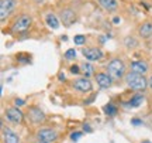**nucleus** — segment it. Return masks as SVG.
<instances>
[{"instance_id": "obj_2", "label": "nucleus", "mask_w": 152, "mask_h": 143, "mask_svg": "<svg viewBox=\"0 0 152 143\" xmlns=\"http://www.w3.org/2000/svg\"><path fill=\"white\" fill-rule=\"evenodd\" d=\"M106 70L113 79H121L125 75V64L120 58H113L111 61H109V64L106 65Z\"/></svg>"}, {"instance_id": "obj_22", "label": "nucleus", "mask_w": 152, "mask_h": 143, "mask_svg": "<svg viewBox=\"0 0 152 143\" xmlns=\"http://www.w3.org/2000/svg\"><path fill=\"white\" fill-rule=\"evenodd\" d=\"M125 45L127 47H137V40H134V39H125Z\"/></svg>"}, {"instance_id": "obj_15", "label": "nucleus", "mask_w": 152, "mask_h": 143, "mask_svg": "<svg viewBox=\"0 0 152 143\" xmlns=\"http://www.w3.org/2000/svg\"><path fill=\"white\" fill-rule=\"evenodd\" d=\"M99 3H100V6L103 7L104 10L107 11H115L117 7H118L117 0H99Z\"/></svg>"}, {"instance_id": "obj_13", "label": "nucleus", "mask_w": 152, "mask_h": 143, "mask_svg": "<svg viewBox=\"0 0 152 143\" xmlns=\"http://www.w3.org/2000/svg\"><path fill=\"white\" fill-rule=\"evenodd\" d=\"M61 19H62V21L65 23L66 26H69V24L75 21V14H73V11L71 9H66V10L61 11Z\"/></svg>"}, {"instance_id": "obj_7", "label": "nucleus", "mask_w": 152, "mask_h": 143, "mask_svg": "<svg viewBox=\"0 0 152 143\" xmlns=\"http://www.w3.org/2000/svg\"><path fill=\"white\" fill-rule=\"evenodd\" d=\"M73 87L79 92H90L92 91V82H90L89 78H79V79H76Z\"/></svg>"}, {"instance_id": "obj_6", "label": "nucleus", "mask_w": 152, "mask_h": 143, "mask_svg": "<svg viewBox=\"0 0 152 143\" xmlns=\"http://www.w3.org/2000/svg\"><path fill=\"white\" fill-rule=\"evenodd\" d=\"M6 118L13 123H21L23 119H24V115L18 108H9L6 110Z\"/></svg>"}, {"instance_id": "obj_14", "label": "nucleus", "mask_w": 152, "mask_h": 143, "mask_svg": "<svg viewBox=\"0 0 152 143\" xmlns=\"http://www.w3.org/2000/svg\"><path fill=\"white\" fill-rule=\"evenodd\" d=\"M140 36L142 39H149L152 37V23L147 21L144 23L141 27H140Z\"/></svg>"}, {"instance_id": "obj_10", "label": "nucleus", "mask_w": 152, "mask_h": 143, "mask_svg": "<svg viewBox=\"0 0 152 143\" xmlns=\"http://www.w3.org/2000/svg\"><path fill=\"white\" fill-rule=\"evenodd\" d=\"M28 118L33 123H42L45 121V113L38 108H33V109L28 110Z\"/></svg>"}, {"instance_id": "obj_18", "label": "nucleus", "mask_w": 152, "mask_h": 143, "mask_svg": "<svg viewBox=\"0 0 152 143\" xmlns=\"http://www.w3.org/2000/svg\"><path fill=\"white\" fill-rule=\"evenodd\" d=\"M80 68H82V72L85 74V77H90L93 74V68H92V65L90 64H82L80 65Z\"/></svg>"}, {"instance_id": "obj_1", "label": "nucleus", "mask_w": 152, "mask_h": 143, "mask_svg": "<svg viewBox=\"0 0 152 143\" xmlns=\"http://www.w3.org/2000/svg\"><path fill=\"white\" fill-rule=\"evenodd\" d=\"M125 81H127V85L131 89H135V91H144L148 85V81L147 78L144 77V74H138V72L134 71L128 72L125 75Z\"/></svg>"}, {"instance_id": "obj_27", "label": "nucleus", "mask_w": 152, "mask_h": 143, "mask_svg": "<svg viewBox=\"0 0 152 143\" xmlns=\"http://www.w3.org/2000/svg\"><path fill=\"white\" fill-rule=\"evenodd\" d=\"M148 87H149V88L152 89V77L149 78V81H148Z\"/></svg>"}, {"instance_id": "obj_4", "label": "nucleus", "mask_w": 152, "mask_h": 143, "mask_svg": "<svg viewBox=\"0 0 152 143\" xmlns=\"http://www.w3.org/2000/svg\"><path fill=\"white\" fill-rule=\"evenodd\" d=\"M17 0H1L0 1V20L4 21L16 9Z\"/></svg>"}, {"instance_id": "obj_5", "label": "nucleus", "mask_w": 152, "mask_h": 143, "mask_svg": "<svg viewBox=\"0 0 152 143\" xmlns=\"http://www.w3.org/2000/svg\"><path fill=\"white\" fill-rule=\"evenodd\" d=\"M37 138L38 140H41V142H48V143H52L56 140V132L52 130V129H48V127H45V129H39L37 132Z\"/></svg>"}, {"instance_id": "obj_25", "label": "nucleus", "mask_w": 152, "mask_h": 143, "mask_svg": "<svg viewBox=\"0 0 152 143\" xmlns=\"http://www.w3.org/2000/svg\"><path fill=\"white\" fill-rule=\"evenodd\" d=\"M21 105H24V101L23 99H16V106H21Z\"/></svg>"}, {"instance_id": "obj_29", "label": "nucleus", "mask_w": 152, "mask_h": 143, "mask_svg": "<svg viewBox=\"0 0 152 143\" xmlns=\"http://www.w3.org/2000/svg\"><path fill=\"white\" fill-rule=\"evenodd\" d=\"M144 143H151V142H148V140H147V142H144Z\"/></svg>"}, {"instance_id": "obj_28", "label": "nucleus", "mask_w": 152, "mask_h": 143, "mask_svg": "<svg viewBox=\"0 0 152 143\" xmlns=\"http://www.w3.org/2000/svg\"><path fill=\"white\" fill-rule=\"evenodd\" d=\"M38 143H48V142H41V140H39V142H38Z\"/></svg>"}, {"instance_id": "obj_26", "label": "nucleus", "mask_w": 152, "mask_h": 143, "mask_svg": "<svg viewBox=\"0 0 152 143\" xmlns=\"http://www.w3.org/2000/svg\"><path fill=\"white\" fill-rule=\"evenodd\" d=\"M132 123H134V125H140L141 121H140V119H132Z\"/></svg>"}, {"instance_id": "obj_3", "label": "nucleus", "mask_w": 152, "mask_h": 143, "mask_svg": "<svg viewBox=\"0 0 152 143\" xmlns=\"http://www.w3.org/2000/svg\"><path fill=\"white\" fill-rule=\"evenodd\" d=\"M31 21H33V19L27 14H24V16L18 17L14 24H13V27H11V33L14 34H20V33H26L28 30V27L31 26Z\"/></svg>"}, {"instance_id": "obj_24", "label": "nucleus", "mask_w": 152, "mask_h": 143, "mask_svg": "<svg viewBox=\"0 0 152 143\" xmlns=\"http://www.w3.org/2000/svg\"><path fill=\"white\" fill-rule=\"evenodd\" d=\"M80 135H82L80 132H76V133H73V135H72V136H71V138H72V140H77V139L80 138Z\"/></svg>"}, {"instance_id": "obj_12", "label": "nucleus", "mask_w": 152, "mask_h": 143, "mask_svg": "<svg viewBox=\"0 0 152 143\" xmlns=\"http://www.w3.org/2000/svg\"><path fill=\"white\" fill-rule=\"evenodd\" d=\"M131 71L138 74H145L148 71V64L145 61H132L131 62Z\"/></svg>"}, {"instance_id": "obj_21", "label": "nucleus", "mask_w": 152, "mask_h": 143, "mask_svg": "<svg viewBox=\"0 0 152 143\" xmlns=\"http://www.w3.org/2000/svg\"><path fill=\"white\" fill-rule=\"evenodd\" d=\"M65 58L66 60H73V58H76V51L73 48H69L65 53Z\"/></svg>"}, {"instance_id": "obj_23", "label": "nucleus", "mask_w": 152, "mask_h": 143, "mask_svg": "<svg viewBox=\"0 0 152 143\" xmlns=\"http://www.w3.org/2000/svg\"><path fill=\"white\" fill-rule=\"evenodd\" d=\"M80 71H82V68L79 65H72L71 67V72H72V74H79Z\"/></svg>"}, {"instance_id": "obj_17", "label": "nucleus", "mask_w": 152, "mask_h": 143, "mask_svg": "<svg viewBox=\"0 0 152 143\" xmlns=\"http://www.w3.org/2000/svg\"><path fill=\"white\" fill-rule=\"evenodd\" d=\"M142 101H144L142 95H135V96H132V98H131V101L128 102V105L132 106V108H135V106H140V105L142 104Z\"/></svg>"}, {"instance_id": "obj_9", "label": "nucleus", "mask_w": 152, "mask_h": 143, "mask_svg": "<svg viewBox=\"0 0 152 143\" xmlns=\"http://www.w3.org/2000/svg\"><path fill=\"white\" fill-rule=\"evenodd\" d=\"M96 81H97V85L100 88L103 89H107L111 87V84H113V78L110 77L109 74H104V72H100L96 75Z\"/></svg>"}, {"instance_id": "obj_19", "label": "nucleus", "mask_w": 152, "mask_h": 143, "mask_svg": "<svg viewBox=\"0 0 152 143\" xmlns=\"http://www.w3.org/2000/svg\"><path fill=\"white\" fill-rule=\"evenodd\" d=\"M73 41H75V44H77V45H83L86 43V37H85V36H75V37H73Z\"/></svg>"}, {"instance_id": "obj_16", "label": "nucleus", "mask_w": 152, "mask_h": 143, "mask_svg": "<svg viewBox=\"0 0 152 143\" xmlns=\"http://www.w3.org/2000/svg\"><path fill=\"white\" fill-rule=\"evenodd\" d=\"M47 24H48L51 28L59 27V21H58L56 16H54V14H48V16H47Z\"/></svg>"}, {"instance_id": "obj_20", "label": "nucleus", "mask_w": 152, "mask_h": 143, "mask_svg": "<svg viewBox=\"0 0 152 143\" xmlns=\"http://www.w3.org/2000/svg\"><path fill=\"white\" fill-rule=\"evenodd\" d=\"M104 112L107 113V115H114L115 112H117V108L114 106V105H111V104H109L106 108H104Z\"/></svg>"}, {"instance_id": "obj_11", "label": "nucleus", "mask_w": 152, "mask_h": 143, "mask_svg": "<svg viewBox=\"0 0 152 143\" xmlns=\"http://www.w3.org/2000/svg\"><path fill=\"white\" fill-rule=\"evenodd\" d=\"M3 142L4 143H20V139L16 133L7 129V127H3Z\"/></svg>"}, {"instance_id": "obj_8", "label": "nucleus", "mask_w": 152, "mask_h": 143, "mask_svg": "<svg viewBox=\"0 0 152 143\" xmlns=\"http://www.w3.org/2000/svg\"><path fill=\"white\" fill-rule=\"evenodd\" d=\"M82 54L85 55V58L89 61H99L102 60V57H103L102 50H97V48H83Z\"/></svg>"}]
</instances>
